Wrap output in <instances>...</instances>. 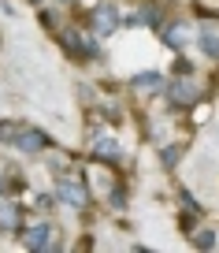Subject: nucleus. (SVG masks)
I'll list each match as a JSON object with an SVG mask.
<instances>
[{
	"mask_svg": "<svg viewBox=\"0 0 219 253\" xmlns=\"http://www.w3.org/2000/svg\"><path fill=\"white\" fill-rule=\"evenodd\" d=\"M56 194H60V201L63 205H71V209H82L86 205V186H82V182H74V179H63L60 186H56Z\"/></svg>",
	"mask_w": 219,
	"mask_h": 253,
	"instance_id": "f257e3e1",
	"label": "nucleus"
},
{
	"mask_svg": "<svg viewBox=\"0 0 219 253\" xmlns=\"http://www.w3.org/2000/svg\"><path fill=\"white\" fill-rule=\"evenodd\" d=\"M197 97H201V89H197L189 79H179V82H171V89H167V101H171V104H193Z\"/></svg>",
	"mask_w": 219,
	"mask_h": 253,
	"instance_id": "f03ea898",
	"label": "nucleus"
},
{
	"mask_svg": "<svg viewBox=\"0 0 219 253\" xmlns=\"http://www.w3.org/2000/svg\"><path fill=\"white\" fill-rule=\"evenodd\" d=\"M23 246H30V250L52 246V227H48V223H34L30 231H23Z\"/></svg>",
	"mask_w": 219,
	"mask_h": 253,
	"instance_id": "7ed1b4c3",
	"label": "nucleus"
},
{
	"mask_svg": "<svg viewBox=\"0 0 219 253\" xmlns=\"http://www.w3.org/2000/svg\"><path fill=\"white\" fill-rule=\"evenodd\" d=\"M15 145L23 153H41V149H45V134H41V130H23V126H19Z\"/></svg>",
	"mask_w": 219,
	"mask_h": 253,
	"instance_id": "20e7f679",
	"label": "nucleus"
},
{
	"mask_svg": "<svg viewBox=\"0 0 219 253\" xmlns=\"http://www.w3.org/2000/svg\"><path fill=\"white\" fill-rule=\"evenodd\" d=\"M19 220H23V216H19V209L11 205V201L0 198V231H15V227H19Z\"/></svg>",
	"mask_w": 219,
	"mask_h": 253,
	"instance_id": "39448f33",
	"label": "nucleus"
},
{
	"mask_svg": "<svg viewBox=\"0 0 219 253\" xmlns=\"http://www.w3.org/2000/svg\"><path fill=\"white\" fill-rule=\"evenodd\" d=\"M93 26H97L101 34L115 30V26H119V15H115V8H101V11H93Z\"/></svg>",
	"mask_w": 219,
	"mask_h": 253,
	"instance_id": "423d86ee",
	"label": "nucleus"
},
{
	"mask_svg": "<svg viewBox=\"0 0 219 253\" xmlns=\"http://www.w3.org/2000/svg\"><path fill=\"white\" fill-rule=\"evenodd\" d=\"M189 38H193V34H189V26H179V23L167 26V41H171L175 48H186V45H189Z\"/></svg>",
	"mask_w": 219,
	"mask_h": 253,
	"instance_id": "0eeeda50",
	"label": "nucleus"
},
{
	"mask_svg": "<svg viewBox=\"0 0 219 253\" xmlns=\"http://www.w3.org/2000/svg\"><path fill=\"white\" fill-rule=\"evenodd\" d=\"M134 86H138V89H156V86H160V75H156V71H145V75H138V79H134Z\"/></svg>",
	"mask_w": 219,
	"mask_h": 253,
	"instance_id": "6e6552de",
	"label": "nucleus"
},
{
	"mask_svg": "<svg viewBox=\"0 0 219 253\" xmlns=\"http://www.w3.org/2000/svg\"><path fill=\"white\" fill-rule=\"evenodd\" d=\"M201 48L208 56H219V38H216V34H201Z\"/></svg>",
	"mask_w": 219,
	"mask_h": 253,
	"instance_id": "1a4fd4ad",
	"label": "nucleus"
},
{
	"mask_svg": "<svg viewBox=\"0 0 219 253\" xmlns=\"http://www.w3.org/2000/svg\"><path fill=\"white\" fill-rule=\"evenodd\" d=\"M97 153H101V157H115L119 145L111 142V138H97Z\"/></svg>",
	"mask_w": 219,
	"mask_h": 253,
	"instance_id": "9d476101",
	"label": "nucleus"
},
{
	"mask_svg": "<svg viewBox=\"0 0 219 253\" xmlns=\"http://www.w3.org/2000/svg\"><path fill=\"white\" fill-rule=\"evenodd\" d=\"M15 134H19V126H11V123H0V142H15Z\"/></svg>",
	"mask_w": 219,
	"mask_h": 253,
	"instance_id": "9b49d317",
	"label": "nucleus"
},
{
	"mask_svg": "<svg viewBox=\"0 0 219 253\" xmlns=\"http://www.w3.org/2000/svg\"><path fill=\"white\" fill-rule=\"evenodd\" d=\"M216 238H212V231H197V246H212Z\"/></svg>",
	"mask_w": 219,
	"mask_h": 253,
	"instance_id": "f8f14e48",
	"label": "nucleus"
}]
</instances>
